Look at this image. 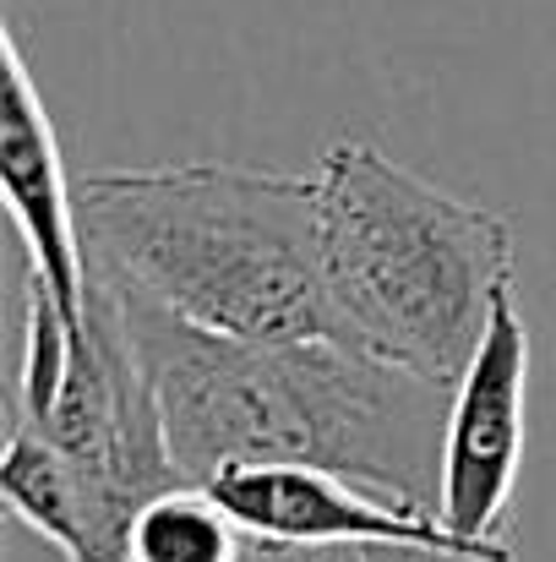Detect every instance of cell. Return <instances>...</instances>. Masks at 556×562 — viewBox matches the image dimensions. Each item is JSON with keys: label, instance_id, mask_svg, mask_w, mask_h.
<instances>
[{"label": "cell", "instance_id": "6", "mask_svg": "<svg viewBox=\"0 0 556 562\" xmlns=\"http://www.w3.org/2000/svg\"><path fill=\"white\" fill-rule=\"evenodd\" d=\"M0 60H5V110H0V187L11 224L27 246V279L49 290V301L60 306L66 328H77L88 317V290H93V268H88V246H82V218H77V181L66 176L49 110L33 88L27 55L16 44V33L5 27L0 38Z\"/></svg>", "mask_w": 556, "mask_h": 562}, {"label": "cell", "instance_id": "3", "mask_svg": "<svg viewBox=\"0 0 556 562\" xmlns=\"http://www.w3.org/2000/svg\"><path fill=\"white\" fill-rule=\"evenodd\" d=\"M311 181L339 345L453 393L513 290V224L371 143H333Z\"/></svg>", "mask_w": 556, "mask_h": 562}, {"label": "cell", "instance_id": "7", "mask_svg": "<svg viewBox=\"0 0 556 562\" xmlns=\"http://www.w3.org/2000/svg\"><path fill=\"white\" fill-rule=\"evenodd\" d=\"M251 536L235 525V514L207 486H170L154 503L137 508L126 562H246Z\"/></svg>", "mask_w": 556, "mask_h": 562}, {"label": "cell", "instance_id": "8", "mask_svg": "<svg viewBox=\"0 0 556 562\" xmlns=\"http://www.w3.org/2000/svg\"><path fill=\"white\" fill-rule=\"evenodd\" d=\"M246 562H366L355 547H273V541H251Z\"/></svg>", "mask_w": 556, "mask_h": 562}, {"label": "cell", "instance_id": "4", "mask_svg": "<svg viewBox=\"0 0 556 562\" xmlns=\"http://www.w3.org/2000/svg\"><path fill=\"white\" fill-rule=\"evenodd\" d=\"M207 492L235 514V525L251 541H273V547H355V552L398 547V552H436L453 562H513L508 541L491 547L458 541L431 508L393 503L328 470L240 464L207 481Z\"/></svg>", "mask_w": 556, "mask_h": 562}, {"label": "cell", "instance_id": "9", "mask_svg": "<svg viewBox=\"0 0 556 562\" xmlns=\"http://www.w3.org/2000/svg\"><path fill=\"white\" fill-rule=\"evenodd\" d=\"M366 562H453V558H436V552H398V547H371Z\"/></svg>", "mask_w": 556, "mask_h": 562}, {"label": "cell", "instance_id": "1", "mask_svg": "<svg viewBox=\"0 0 556 562\" xmlns=\"http://www.w3.org/2000/svg\"><path fill=\"white\" fill-rule=\"evenodd\" d=\"M104 290L154 387L181 481L207 486L240 464H300L436 514L447 387L339 339H224L132 290Z\"/></svg>", "mask_w": 556, "mask_h": 562}, {"label": "cell", "instance_id": "5", "mask_svg": "<svg viewBox=\"0 0 556 562\" xmlns=\"http://www.w3.org/2000/svg\"><path fill=\"white\" fill-rule=\"evenodd\" d=\"M524 398H530V334L513 306V290H502L491 328L447 404L436 519L458 541L475 547L502 541V519L524 459Z\"/></svg>", "mask_w": 556, "mask_h": 562}, {"label": "cell", "instance_id": "2", "mask_svg": "<svg viewBox=\"0 0 556 562\" xmlns=\"http://www.w3.org/2000/svg\"><path fill=\"white\" fill-rule=\"evenodd\" d=\"M88 268L202 334L251 345L339 339L317 181L251 165H148L77 181Z\"/></svg>", "mask_w": 556, "mask_h": 562}]
</instances>
